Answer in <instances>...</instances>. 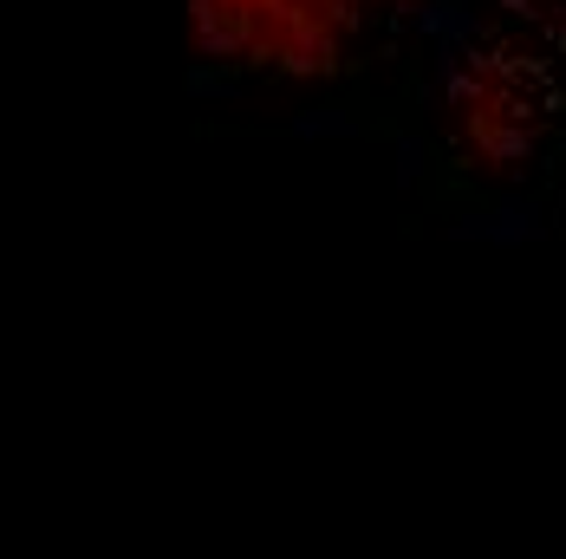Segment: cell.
<instances>
[{
	"label": "cell",
	"mask_w": 566,
	"mask_h": 559,
	"mask_svg": "<svg viewBox=\"0 0 566 559\" xmlns=\"http://www.w3.org/2000/svg\"><path fill=\"white\" fill-rule=\"evenodd\" d=\"M189 7H196L202 46L216 59L313 78L345 59L365 0H189Z\"/></svg>",
	"instance_id": "1"
}]
</instances>
